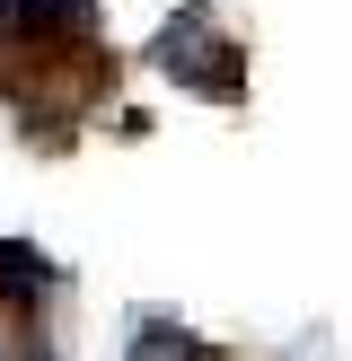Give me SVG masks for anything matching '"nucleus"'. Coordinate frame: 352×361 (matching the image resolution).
<instances>
[{"label": "nucleus", "instance_id": "nucleus-4", "mask_svg": "<svg viewBox=\"0 0 352 361\" xmlns=\"http://www.w3.org/2000/svg\"><path fill=\"white\" fill-rule=\"evenodd\" d=\"M0 361H53V353L44 344H18V353H0Z\"/></svg>", "mask_w": 352, "mask_h": 361}, {"label": "nucleus", "instance_id": "nucleus-2", "mask_svg": "<svg viewBox=\"0 0 352 361\" xmlns=\"http://www.w3.org/2000/svg\"><path fill=\"white\" fill-rule=\"evenodd\" d=\"M0 35H18V44H88L97 0H0Z\"/></svg>", "mask_w": 352, "mask_h": 361}, {"label": "nucleus", "instance_id": "nucleus-1", "mask_svg": "<svg viewBox=\"0 0 352 361\" xmlns=\"http://www.w3.org/2000/svg\"><path fill=\"white\" fill-rule=\"evenodd\" d=\"M150 62L168 71V80H185L194 97H246V53H238V35L211 9H176L168 27L150 35Z\"/></svg>", "mask_w": 352, "mask_h": 361}, {"label": "nucleus", "instance_id": "nucleus-3", "mask_svg": "<svg viewBox=\"0 0 352 361\" xmlns=\"http://www.w3.org/2000/svg\"><path fill=\"white\" fill-rule=\"evenodd\" d=\"M53 282H62V264H53L44 247H27V238H0V300H44Z\"/></svg>", "mask_w": 352, "mask_h": 361}]
</instances>
